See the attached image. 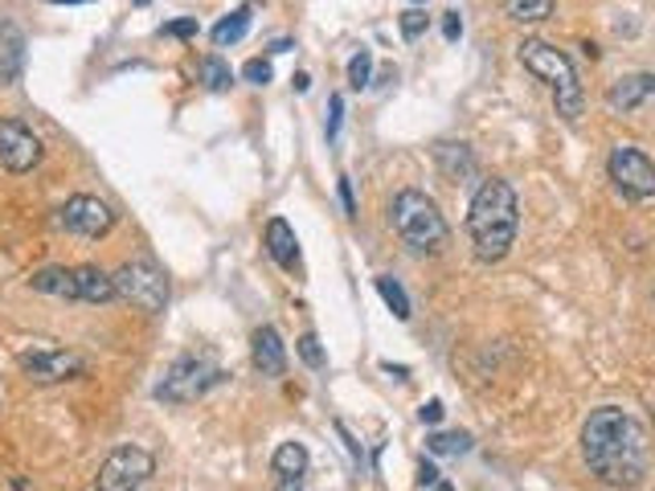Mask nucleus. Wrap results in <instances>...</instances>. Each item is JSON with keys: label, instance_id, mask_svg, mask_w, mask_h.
<instances>
[{"label": "nucleus", "instance_id": "1", "mask_svg": "<svg viewBox=\"0 0 655 491\" xmlns=\"http://www.w3.org/2000/svg\"><path fill=\"white\" fill-rule=\"evenodd\" d=\"M581 459L598 483L630 491L652 475V434L627 410L598 405L581 426Z\"/></svg>", "mask_w": 655, "mask_h": 491}, {"label": "nucleus", "instance_id": "2", "mask_svg": "<svg viewBox=\"0 0 655 491\" xmlns=\"http://www.w3.org/2000/svg\"><path fill=\"white\" fill-rule=\"evenodd\" d=\"M520 229V197L505 177L483 180L467 205V238L479 263H505L517 246Z\"/></svg>", "mask_w": 655, "mask_h": 491}, {"label": "nucleus", "instance_id": "3", "mask_svg": "<svg viewBox=\"0 0 655 491\" xmlns=\"http://www.w3.org/2000/svg\"><path fill=\"white\" fill-rule=\"evenodd\" d=\"M517 58H520V66L537 78V82H545V87L554 90L557 115H561L566 124H578L581 107H586V90H581V78H578V70H574V58H569L566 50L549 46V41H541V38L520 41Z\"/></svg>", "mask_w": 655, "mask_h": 491}, {"label": "nucleus", "instance_id": "4", "mask_svg": "<svg viewBox=\"0 0 655 491\" xmlns=\"http://www.w3.org/2000/svg\"><path fill=\"white\" fill-rule=\"evenodd\" d=\"M390 226H393V234L418 254H439V251H447V242H451L447 217L439 214L434 197H427L422 189H402L393 197Z\"/></svg>", "mask_w": 655, "mask_h": 491}, {"label": "nucleus", "instance_id": "5", "mask_svg": "<svg viewBox=\"0 0 655 491\" xmlns=\"http://www.w3.org/2000/svg\"><path fill=\"white\" fill-rule=\"evenodd\" d=\"M226 381V369L217 365L209 353H185L173 361V369L164 373V381L156 385V402L168 405H189L197 397H205L209 390H217Z\"/></svg>", "mask_w": 655, "mask_h": 491}, {"label": "nucleus", "instance_id": "6", "mask_svg": "<svg viewBox=\"0 0 655 491\" xmlns=\"http://www.w3.org/2000/svg\"><path fill=\"white\" fill-rule=\"evenodd\" d=\"M111 278H115V295L131 303L136 312L160 315L168 307V278H164V271L151 258H131Z\"/></svg>", "mask_w": 655, "mask_h": 491}, {"label": "nucleus", "instance_id": "7", "mask_svg": "<svg viewBox=\"0 0 655 491\" xmlns=\"http://www.w3.org/2000/svg\"><path fill=\"white\" fill-rule=\"evenodd\" d=\"M606 177L627 202H652L655 197V160L635 144H618L606 156Z\"/></svg>", "mask_w": 655, "mask_h": 491}, {"label": "nucleus", "instance_id": "8", "mask_svg": "<svg viewBox=\"0 0 655 491\" xmlns=\"http://www.w3.org/2000/svg\"><path fill=\"white\" fill-rule=\"evenodd\" d=\"M151 475H156V459L144 446H115L99 467L95 491H148Z\"/></svg>", "mask_w": 655, "mask_h": 491}, {"label": "nucleus", "instance_id": "9", "mask_svg": "<svg viewBox=\"0 0 655 491\" xmlns=\"http://www.w3.org/2000/svg\"><path fill=\"white\" fill-rule=\"evenodd\" d=\"M17 365L26 373L33 385H62V381H78L87 377V361L70 348H50V344H41V348H26V353L17 356Z\"/></svg>", "mask_w": 655, "mask_h": 491}, {"label": "nucleus", "instance_id": "10", "mask_svg": "<svg viewBox=\"0 0 655 491\" xmlns=\"http://www.w3.org/2000/svg\"><path fill=\"white\" fill-rule=\"evenodd\" d=\"M58 226H62L66 234H75V238L99 242L115 229V209L107 202H99V197H90V193H75V197L58 209Z\"/></svg>", "mask_w": 655, "mask_h": 491}, {"label": "nucleus", "instance_id": "11", "mask_svg": "<svg viewBox=\"0 0 655 491\" xmlns=\"http://www.w3.org/2000/svg\"><path fill=\"white\" fill-rule=\"evenodd\" d=\"M41 139L33 136V127L21 124V119H0V168L13 173V177H26L41 164Z\"/></svg>", "mask_w": 655, "mask_h": 491}, {"label": "nucleus", "instance_id": "12", "mask_svg": "<svg viewBox=\"0 0 655 491\" xmlns=\"http://www.w3.org/2000/svg\"><path fill=\"white\" fill-rule=\"evenodd\" d=\"M307 467H312V454H307L303 442H278L275 454H271L275 491H303V483H307Z\"/></svg>", "mask_w": 655, "mask_h": 491}, {"label": "nucleus", "instance_id": "13", "mask_svg": "<svg viewBox=\"0 0 655 491\" xmlns=\"http://www.w3.org/2000/svg\"><path fill=\"white\" fill-rule=\"evenodd\" d=\"M251 361L263 377H283V373H287V344H283V336H278V327H271V324L254 327Z\"/></svg>", "mask_w": 655, "mask_h": 491}, {"label": "nucleus", "instance_id": "14", "mask_svg": "<svg viewBox=\"0 0 655 491\" xmlns=\"http://www.w3.org/2000/svg\"><path fill=\"white\" fill-rule=\"evenodd\" d=\"M647 99H655V75H623L606 87V107L615 115H635Z\"/></svg>", "mask_w": 655, "mask_h": 491}, {"label": "nucleus", "instance_id": "15", "mask_svg": "<svg viewBox=\"0 0 655 491\" xmlns=\"http://www.w3.org/2000/svg\"><path fill=\"white\" fill-rule=\"evenodd\" d=\"M26 70V33L17 21H0V87H13Z\"/></svg>", "mask_w": 655, "mask_h": 491}, {"label": "nucleus", "instance_id": "16", "mask_svg": "<svg viewBox=\"0 0 655 491\" xmlns=\"http://www.w3.org/2000/svg\"><path fill=\"white\" fill-rule=\"evenodd\" d=\"M263 246L283 271H300V238H295V229H291L283 217H271V222H266Z\"/></svg>", "mask_w": 655, "mask_h": 491}, {"label": "nucleus", "instance_id": "17", "mask_svg": "<svg viewBox=\"0 0 655 491\" xmlns=\"http://www.w3.org/2000/svg\"><path fill=\"white\" fill-rule=\"evenodd\" d=\"M75 295L78 303H111L119 299L115 295V278L107 275V271H99V266H75Z\"/></svg>", "mask_w": 655, "mask_h": 491}, {"label": "nucleus", "instance_id": "18", "mask_svg": "<svg viewBox=\"0 0 655 491\" xmlns=\"http://www.w3.org/2000/svg\"><path fill=\"white\" fill-rule=\"evenodd\" d=\"M29 287L41 291V295H53V299H70L78 303L75 295V266H41L29 275Z\"/></svg>", "mask_w": 655, "mask_h": 491}, {"label": "nucleus", "instance_id": "19", "mask_svg": "<svg viewBox=\"0 0 655 491\" xmlns=\"http://www.w3.org/2000/svg\"><path fill=\"white\" fill-rule=\"evenodd\" d=\"M434 160H439V168H442V177L447 180H467L471 173H476V156H471V148L467 144H439L434 148Z\"/></svg>", "mask_w": 655, "mask_h": 491}, {"label": "nucleus", "instance_id": "20", "mask_svg": "<svg viewBox=\"0 0 655 491\" xmlns=\"http://www.w3.org/2000/svg\"><path fill=\"white\" fill-rule=\"evenodd\" d=\"M251 21H254V17H251V4H242V9H234L229 17H222V21H217L209 38H214L217 50H226V46H238V41L251 33Z\"/></svg>", "mask_w": 655, "mask_h": 491}, {"label": "nucleus", "instance_id": "21", "mask_svg": "<svg viewBox=\"0 0 655 491\" xmlns=\"http://www.w3.org/2000/svg\"><path fill=\"white\" fill-rule=\"evenodd\" d=\"M505 13L517 26H537L557 13V0H505Z\"/></svg>", "mask_w": 655, "mask_h": 491}, {"label": "nucleus", "instance_id": "22", "mask_svg": "<svg viewBox=\"0 0 655 491\" xmlns=\"http://www.w3.org/2000/svg\"><path fill=\"white\" fill-rule=\"evenodd\" d=\"M202 82H205V90L222 95V90L234 87V70H229V62H222L217 53H209V58H202Z\"/></svg>", "mask_w": 655, "mask_h": 491}, {"label": "nucleus", "instance_id": "23", "mask_svg": "<svg viewBox=\"0 0 655 491\" xmlns=\"http://www.w3.org/2000/svg\"><path fill=\"white\" fill-rule=\"evenodd\" d=\"M378 295L385 299V307H390L398 320H410V295L402 291V283L393 275H378Z\"/></svg>", "mask_w": 655, "mask_h": 491}, {"label": "nucleus", "instance_id": "24", "mask_svg": "<svg viewBox=\"0 0 655 491\" xmlns=\"http://www.w3.org/2000/svg\"><path fill=\"white\" fill-rule=\"evenodd\" d=\"M427 451L430 454H467L471 451V434H467V430H439V434H430L427 439Z\"/></svg>", "mask_w": 655, "mask_h": 491}, {"label": "nucleus", "instance_id": "25", "mask_svg": "<svg viewBox=\"0 0 655 491\" xmlns=\"http://www.w3.org/2000/svg\"><path fill=\"white\" fill-rule=\"evenodd\" d=\"M349 87L353 90L373 87V53L369 50H356L353 58H349Z\"/></svg>", "mask_w": 655, "mask_h": 491}, {"label": "nucleus", "instance_id": "26", "mask_svg": "<svg viewBox=\"0 0 655 491\" xmlns=\"http://www.w3.org/2000/svg\"><path fill=\"white\" fill-rule=\"evenodd\" d=\"M295 353H300V361L307 369H324L328 365L324 344H320V336H315V332H303L300 341H295Z\"/></svg>", "mask_w": 655, "mask_h": 491}, {"label": "nucleus", "instance_id": "27", "mask_svg": "<svg viewBox=\"0 0 655 491\" xmlns=\"http://www.w3.org/2000/svg\"><path fill=\"white\" fill-rule=\"evenodd\" d=\"M427 26H430L427 9H405V13L398 17V29H402L405 41H418L422 33H427Z\"/></svg>", "mask_w": 655, "mask_h": 491}, {"label": "nucleus", "instance_id": "28", "mask_svg": "<svg viewBox=\"0 0 655 491\" xmlns=\"http://www.w3.org/2000/svg\"><path fill=\"white\" fill-rule=\"evenodd\" d=\"M242 78H246V82H254V87H266V82L275 78V70H271V62H266V58H251V62L242 66Z\"/></svg>", "mask_w": 655, "mask_h": 491}, {"label": "nucleus", "instance_id": "29", "mask_svg": "<svg viewBox=\"0 0 655 491\" xmlns=\"http://www.w3.org/2000/svg\"><path fill=\"white\" fill-rule=\"evenodd\" d=\"M164 38H197L202 33V26H197V17H177V21H168V26H160Z\"/></svg>", "mask_w": 655, "mask_h": 491}, {"label": "nucleus", "instance_id": "30", "mask_svg": "<svg viewBox=\"0 0 655 491\" xmlns=\"http://www.w3.org/2000/svg\"><path fill=\"white\" fill-rule=\"evenodd\" d=\"M341 124H344V99L341 95H332V99H328V127H324L328 144L341 136Z\"/></svg>", "mask_w": 655, "mask_h": 491}, {"label": "nucleus", "instance_id": "31", "mask_svg": "<svg viewBox=\"0 0 655 491\" xmlns=\"http://www.w3.org/2000/svg\"><path fill=\"white\" fill-rule=\"evenodd\" d=\"M442 414H447V410H442V402H439V397H434V402H427V405H422V410H418V418H422V422H427V426H439V422H442Z\"/></svg>", "mask_w": 655, "mask_h": 491}, {"label": "nucleus", "instance_id": "32", "mask_svg": "<svg viewBox=\"0 0 655 491\" xmlns=\"http://www.w3.org/2000/svg\"><path fill=\"white\" fill-rule=\"evenodd\" d=\"M442 38H447V41H459V38H463V17H459V13H447V21H442Z\"/></svg>", "mask_w": 655, "mask_h": 491}, {"label": "nucleus", "instance_id": "33", "mask_svg": "<svg viewBox=\"0 0 655 491\" xmlns=\"http://www.w3.org/2000/svg\"><path fill=\"white\" fill-rule=\"evenodd\" d=\"M341 205H344V217H356V202H353V185H349V177H341Z\"/></svg>", "mask_w": 655, "mask_h": 491}, {"label": "nucleus", "instance_id": "34", "mask_svg": "<svg viewBox=\"0 0 655 491\" xmlns=\"http://www.w3.org/2000/svg\"><path fill=\"white\" fill-rule=\"evenodd\" d=\"M418 483H422V488H434V483H439V467H434V463L418 467Z\"/></svg>", "mask_w": 655, "mask_h": 491}, {"label": "nucleus", "instance_id": "35", "mask_svg": "<svg viewBox=\"0 0 655 491\" xmlns=\"http://www.w3.org/2000/svg\"><path fill=\"white\" fill-rule=\"evenodd\" d=\"M307 87H312V78H307V75H295V90H300V95H303V90H307Z\"/></svg>", "mask_w": 655, "mask_h": 491}, {"label": "nucleus", "instance_id": "36", "mask_svg": "<svg viewBox=\"0 0 655 491\" xmlns=\"http://www.w3.org/2000/svg\"><path fill=\"white\" fill-rule=\"evenodd\" d=\"M434 491H454V488L447 483V479H439V483H434Z\"/></svg>", "mask_w": 655, "mask_h": 491}, {"label": "nucleus", "instance_id": "37", "mask_svg": "<svg viewBox=\"0 0 655 491\" xmlns=\"http://www.w3.org/2000/svg\"><path fill=\"white\" fill-rule=\"evenodd\" d=\"M131 4H136V9H144V4H151V0H131Z\"/></svg>", "mask_w": 655, "mask_h": 491}, {"label": "nucleus", "instance_id": "38", "mask_svg": "<svg viewBox=\"0 0 655 491\" xmlns=\"http://www.w3.org/2000/svg\"><path fill=\"white\" fill-rule=\"evenodd\" d=\"M414 4H422V0H414Z\"/></svg>", "mask_w": 655, "mask_h": 491}]
</instances>
